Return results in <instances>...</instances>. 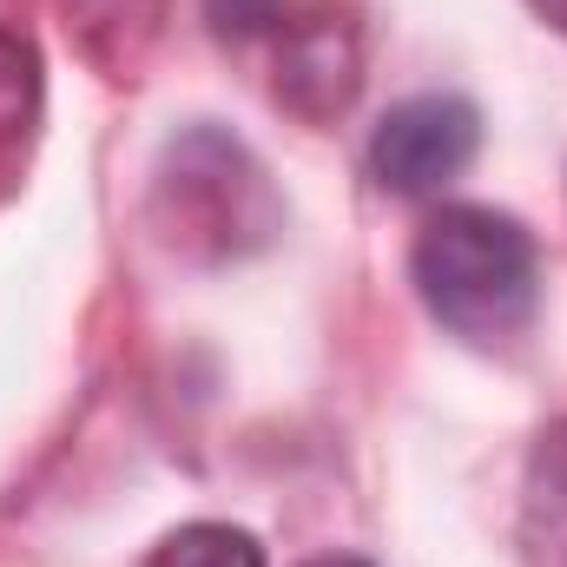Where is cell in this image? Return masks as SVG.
<instances>
[{
    "label": "cell",
    "instance_id": "obj_1",
    "mask_svg": "<svg viewBox=\"0 0 567 567\" xmlns=\"http://www.w3.org/2000/svg\"><path fill=\"white\" fill-rule=\"evenodd\" d=\"M410 278L429 317L462 343H508L535 323L542 303V251L522 218L495 205H442L416 231Z\"/></svg>",
    "mask_w": 567,
    "mask_h": 567
},
{
    "label": "cell",
    "instance_id": "obj_2",
    "mask_svg": "<svg viewBox=\"0 0 567 567\" xmlns=\"http://www.w3.org/2000/svg\"><path fill=\"white\" fill-rule=\"evenodd\" d=\"M158 205H165L172 245H185V251L198 245L205 258H231L245 245H265L278 225V205H271L258 158L212 126L172 140L165 172H158Z\"/></svg>",
    "mask_w": 567,
    "mask_h": 567
},
{
    "label": "cell",
    "instance_id": "obj_3",
    "mask_svg": "<svg viewBox=\"0 0 567 567\" xmlns=\"http://www.w3.org/2000/svg\"><path fill=\"white\" fill-rule=\"evenodd\" d=\"M482 152V113L462 93H416L390 106L370 133V172L396 198H435Z\"/></svg>",
    "mask_w": 567,
    "mask_h": 567
},
{
    "label": "cell",
    "instance_id": "obj_4",
    "mask_svg": "<svg viewBox=\"0 0 567 567\" xmlns=\"http://www.w3.org/2000/svg\"><path fill=\"white\" fill-rule=\"evenodd\" d=\"M350 93H357V40L337 20H303L284 40L278 100H290L303 120H330L350 106Z\"/></svg>",
    "mask_w": 567,
    "mask_h": 567
},
{
    "label": "cell",
    "instance_id": "obj_5",
    "mask_svg": "<svg viewBox=\"0 0 567 567\" xmlns=\"http://www.w3.org/2000/svg\"><path fill=\"white\" fill-rule=\"evenodd\" d=\"M40 100H47V86H40L33 40L0 27V198L27 172V152H33V133H40Z\"/></svg>",
    "mask_w": 567,
    "mask_h": 567
},
{
    "label": "cell",
    "instance_id": "obj_6",
    "mask_svg": "<svg viewBox=\"0 0 567 567\" xmlns=\"http://www.w3.org/2000/svg\"><path fill=\"white\" fill-rule=\"evenodd\" d=\"M522 548H528V567H567V423L548 429L542 449H535Z\"/></svg>",
    "mask_w": 567,
    "mask_h": 567
},
{
    "label": "cell",
    "instance_id": "obj_7",
    "mask_svg": "<svg viewBox=\"0 0 567 567\" xmlns=\"http://www.w3.org/2000/svg\"><path fill=\"white\" fill-rule=\"evenodd\" d=\"M145 567H265V548L251 528H231V522H185L172 528Z\"/></svg>",
    "mask_w": 567,
    "mask_h": 567
},
{
    "label": "cell",
    "instance_id": "obj_8",
    "mask_svg": "<svg viewBox=\"0 0 567 567\" xmlns=\"http://www.w3.org/2000/svg\"><path fill=\"white\" fill-rule=\"evenodd\" d=\"M205 20L218 40H251L284 20V0H205Z\"/></svg>",
    "mask_w": 567,
    "mask_h": 567
},
{
    "label": "cell",
    "instance_id": "obj_9",
    "mask_svg": "<svg viewBox=\"0 0 567 567\" xmlns=\"http://www.w3.org/2000/svg\"><path fill=\"white\" fill-rule=\"evenodd\" d=\"M528 7H535V13H542L555 33H567V0H528Z\"/></svg>",
    "mask_w": 567,
    "mask_h": 567
},
{
    "label": "cell",
    "instance_id": "obj_10",
    "mask_svg": "<svg viewBox=\"0 0 567 567\" xmlns=\"http://www.w3.org/2000/svg\"><path fill=\"white\" fill-rule=\"evenodd\" d=\"M303 567H377V561H363V555H317V561H303Z\"/></svg>",
    "mask_w": 567,
    "mask_h": 567
}]
</instances>
